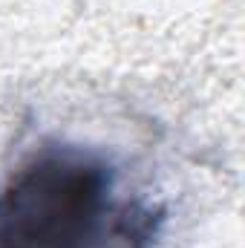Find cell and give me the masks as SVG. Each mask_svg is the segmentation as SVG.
Listing matches in <instances>:
<instances>
[{"instance_id": "obj_1", "label": "cell", "mask_w": 245, "mask_h": 248, "mask_svg": "<svg viewBox=\"0 0 245 248\" xmlns=\"http://www.w3.org/2000/svg\"><path fill=\"white\" fill-rule=\"evenodd\" d=\"M144 228L116 170L81 147H44L0 187V248H138Z\"/></svg>"}]
</instances>
